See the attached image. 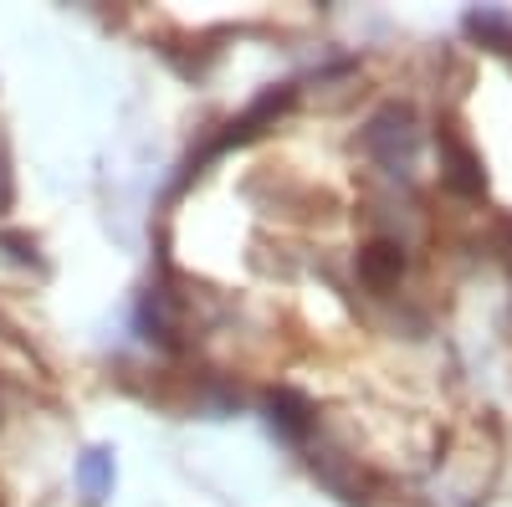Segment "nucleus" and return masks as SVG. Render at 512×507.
I'll return each instance as SVG.
<instances>
[{"label": "nucleus", "instance_id": "obj_1", "mask_svg": "<svg viewBox=\"0 0 512 507\" xmlns=\"http://www.w3.org/2000/svg\"><path fill=\"white\" fill-rule=\"evenodd\" d=\"M77 477H82V492L98 502L108 492V482H113V456L108 451H88V456H82V467H77Z\"/></svg>", "mask_w": 512, "mask_h": 507}]
</instances>
